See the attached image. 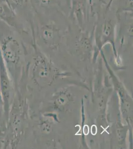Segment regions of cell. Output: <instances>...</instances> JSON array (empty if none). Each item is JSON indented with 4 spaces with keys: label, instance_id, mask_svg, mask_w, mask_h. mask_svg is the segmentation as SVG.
Instances as JSON below:
<instances>
[{
    "label": "cell",
    "instance_id": "obj_1",
    "mask_svg": "<svg viewBox=\"0 0 133 149\" xmlns=\"http://www.w3.org/2000/svg\"><path fill=\"white\" fill-rule=\"evenodd\" d=\"M71 15L79 28L86 27L88 19L87 0H71Z\"/></svg>",
    "mask_w": 133,
    "mask_h": 149
},
{
    "label": "cell",
    "instance_id": "obj_2",
    "mask_svg": "<svg viewBox=\"0 0 133 149\" xmlns=\"http://www.w3.org/2000/svg\"><path fill=\"white\" fill-rule=\"evenodd\" d=\"M0 20L12 28H19L17 14L9 0H0Z\"/></svg>",
    "mask_w": 133,
    "mask_h": 149
},
{
    "label": "cell",
    "instance_id": "obj_3",
    "mask_svg": "<svg viewBox=\"0 0 133 149\" xmlns=\"http://www.w3.org/2000/svg\"><path fill=\"white\" fill-rule=\"evenodd\" d=\"M36 2L40 7L45 8L52 5L56 2V0H36Z\"/></svg>",
    "mask_w": 133,
    "mask_h": 149
},
{
    "label": "cell",
    "instance_id": "obj_4",
    "mask_svg": "<svg viewBox=\"0 0 133 149\" xmlns=\"http://www.w3.org/2000/svg\"><path fill=\"white\" fill-rule=\"evenodd\" d=\"M29 0H9V1L12 2V3H14V5L17 6H23L25 4L28 3Z\"/></svg>",
    "mask_w": 133,
    "mask_h": 149
},
{
    "label": "cell",
    "instance_id": "obj_5",
    "mask_svg": "<svg viewBox=\"0 0 133 149\" xmlns=\"http://www.w3.org/2000/svg\"><path fill=\"white\" fill-rule=\"evenodd\" d=\"M89 1L90 5H91V4H92V1H93V0H89Z\"/></svg>",
    "mask_w": 133,
    "mask_h": 149
}]
</instances>
